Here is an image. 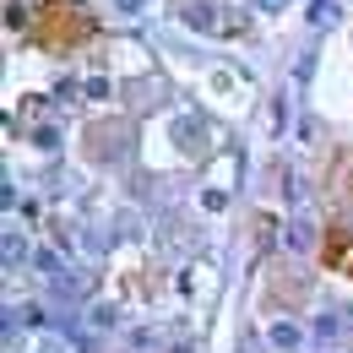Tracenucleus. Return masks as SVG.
Segmentation results:
<instances>
[{"mask_svg":"<svg viewBox=\"0 0 353 353\" xmlns=\"http://www.w3.org/2000/svg\"><path fill=\"white\" fill-rule=\"evenodd\" d=\"M272 343H277V348H299V326H288V321L272 326Z\"/></svg>","mask_w":353,"mask_h":353,"instance_id":"3","label":"nucleus"},{"mask_svg":"<svg viewBox=\"0 0 353 353\" xmlns=\"http://www.w3.org/2000/svg\"><path fill=\"white\" fill-rule=\"evenodd\" d=\"M185 22H190V28H201V33H223L218 11H212L207 0H196V6H185Z\"/></svg>","mask_w":353,"mask_h":353,"instance_id":"2","label":"nucleus"},{"mask_svg":"<svg viewBox=\"0 0 353 353\" xmlns=\"http://www.w3.org/2000/svg\"><path fill=\"white\" fill-rule=\"evenodd\" d=\"M326 17H337V11H332V0H315V6H310V22H326Z\"/></svg>","mask_w":353,"mask_h":353,"instance_id":"4","label":"nucleus"},{"mask_svg":"<svg viewBox=\"0 0 353 353\" xmlns=\"http://www.w3.org/2000/svg\"><path fill=\"white\" fill-rule=\"evenodd\" d=\"M114 6H120V11H136V6H141V0H114Z\"/></svg>","mask_w":353,"mask_h":353,"instance_id":"5","label":"nucleus"},{"mask_svg":"<svg viewBox=\"0 0 353 353\" xmlns=\"http://www.w3.org/2000/svg\"><path fill=\"white\" fill-rule=\"evenodd\" d=\"M92 22L88 11H77V6H65V0H49L44 17H39V39L44 44H77V39H88Z\"/></svg>","mask_w":353,"mask_h":353,"instance_id":"1","label":"nucleus"}]
</instances>
